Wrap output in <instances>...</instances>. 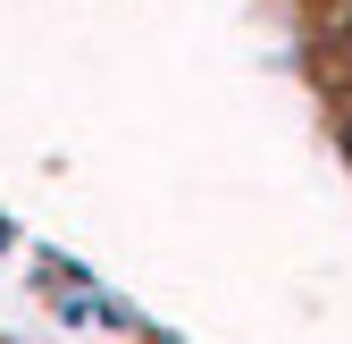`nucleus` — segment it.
Instances as JSON below:
<instances>
[{
  "instance_id": "nucleus-1",
  "label": "nucleus",
  "mask_w": 352,
  "mask_h": 344,
  "mask_svg": "<svg viewBox=\"0 0 352 344\" xmlns=\"http://www.w3.org/2000/svg\"><path fill=\"white\" fill-rule=\"evenodd\" d=\"M344 59H352V25H344Z\"/></svg>"
}]
</instances>
